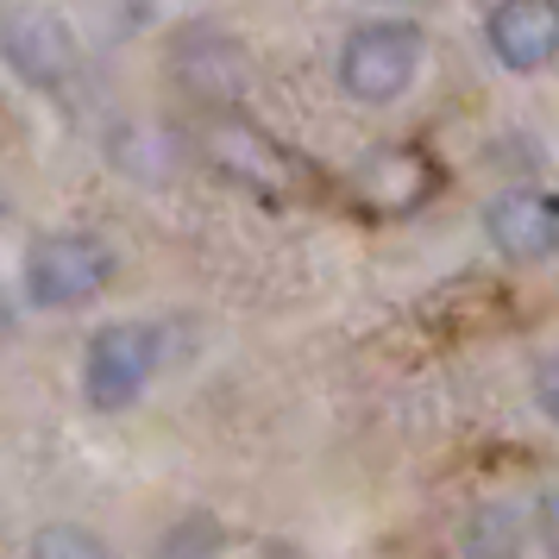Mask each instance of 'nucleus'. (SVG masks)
<instances>
[{
    "label": "nucleus",
    "instance_id": "nucleus-1",
    "mask_svg": "<svg viewBox=\"0 0 559 559\" xmlns=\"http://www.w3.org/2000/svg\"><path fill=\"white\" fill-rule=\"evenodd\" d=\"M26 302L32 308H88L114 283V246L95 233H45L26 252Z\"/></svg>",
    "mask_w": 559,
    "mask_h": 559
},
{
    "label": "nucleus",
    "instance_id": "nucleus-2",
    "mask_svg": "<svg viewBox=\"0 0 559 559\" xmlns=\"http://www.w3.org/2000/svg\"><path fill=\"white\" fill-rule=\"evenodd\" d=\"M157 358H164V328L152 321H114L88 340V358H82V390L88 403L114 415V408H132L152 383Z\"/></svg>",
    "mask_w": 559,
    "mask_h": 559
},
{
    "label": "nucleus",
    "instance_id": "nucleus-3",
    "mask_svg": "<svg viewBox=\"0 0 559 559\" xmlns=\"http://www.w3.org/2000/svg\"><path fill=\"white\" fill-rule=\"evenodd\" d=\"M421 70V32L408 20H378V26H358L340 51V88L365 107L396 102Z\"/></svg>",
    "mask_w": 559,
    "mask_h": 559
},
{
    "label": "nucleus",
    "instance_id": "nucleus-4",
    "mask_svg": "<svg viewBox=\"0 0 559 559\" xmlns=\"http://www.w3.org/2000/svg\"><path fill=\"white\" fill-rule=\"evenodd\" d=\"M207 152H214V164H221L239 189H252L258 202H289V195L308 182L302 157L283 152L277 139H264V132L246 127V120H214Z\"/></svg>",
    "mask_w": 559,
    "mask_h": 559
},
{
    "label": "nucleus",
    "instance_id": "nucleus-5",
    "mask_svg": "<svg viewBox=\"0 0 559 559\" xmlns=\"http://www.w3.org/2000/svg\"><path fill=\"white\" fill-rule=\"evenodd\" d=\"M0 57L32 82V88H63V82L76 76L82 63V45L70 20L51 13V7H13L7 20H0Z\"/></svg>",
    "mask_w": 559,
    "mask_h": 559
},
{
    "label": "nucleus",
    "instance_id": "nucleus-6",
    "mask_svg": "<svg viewBox=\"0 0 559 559\" xmlns=\"http://www.w3.org/2000/svg\"><path fill=\"white\" fill-rule=\"evenodd\" d=\"M433 189H440V170H433V157L421 152V145H378V152L353 170L358 207L378 214V221L415 214L421 202H433Z\"/></svg>",
    "mask_w": 559,
    "mask_h": 559
},
{
    "label": "nucleus",
    "instance_id": "nucleus-7",
    "mask_svg": "<svg viewBox=\"0 0 559 559\" xmlns=\"http://www.w3.org/2000/svg\"><path fill=\"white\" fill-rule=\"evenodd\" d=\"M484 233L509 264H547L559 246V207L547 189H509L484 207Z\"/></svg>",
    "mask_w": 559,
    "mask_h": 559
},
{
    "label": "nucleus",
    "instance_id": "nucleus-8",
    "mask_svg": "<svg viewBox=\"0 0 559 559\" xmlns=\"http://www.w3.org/2000/svg\"><path fill=\"white\" fill-rule=\"evenodd\" d=\"M490 57L515 76H540L559 57V0H503L490 13Z\"/></svg>",
    "mask_w": 559,
    "mask_h": 559
},
{
    "label": "nucleus",
    "instance_id": "nucleus-9",
    "mask_svg": "<svg viewBox=\"0 0 559 559\" xmlns=\"http://www.w3.org/2000/svg\"><path fill=\"white\" fill-rule=\"evenodd\" d=\"M26 559H107V547L88 528H76V522H51V528L32 534Z\"/></svg>",
    "mask_w": 559,
    "mask_h": 559
},
{
    "label": "nucleus",
    "instance_id": "nucleus-10",
    "mask_svg": "<svg viewBox=\"0 0 559 559\" xmlns=\"http://www.w3.org/2000/svg\"><path fill=\"white\" fill-rule=\"evenodd\" d=\"M13 328V308H7V296H0V333Z\"/></svg>",
    "mask_w": 559,
    "mask_h": 559
}]
</instances>
